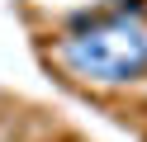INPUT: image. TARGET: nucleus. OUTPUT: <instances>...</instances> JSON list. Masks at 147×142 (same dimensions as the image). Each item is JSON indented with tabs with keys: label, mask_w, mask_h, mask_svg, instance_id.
<instances>
[{
	"label": "nucleus",
	"mask_w": 147,
	"mask_h": 142,
	"mask_svg": "<svg viewBox=\"0 0 147 142\" xmlns=\"http://www.w3.org/2000/svg\"><path fill=\"white\" fill-rule=\"evenodd\" d=\"M57 62L90 85H128L147 71V33L123 14L90 19L57 43Z\"/></svg>",
	"instance_id": "nucleus-1"
}]
</instances>
